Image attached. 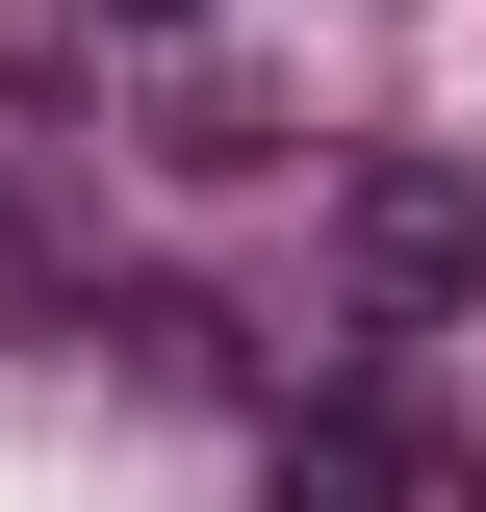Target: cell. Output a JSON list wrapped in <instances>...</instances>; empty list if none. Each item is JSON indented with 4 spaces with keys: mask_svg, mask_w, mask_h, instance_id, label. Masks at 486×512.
I'll return each instance as SVG.
<instances>
[{
    "mask_svg": "<svg viewBox=\"0 0 486 512\" xmlns=\"http://www.w3.org/2000/svg\"><path fill=\"white\" fill-rule=\"evenodd\" d=\"M333 308H359V359H410V333L486 308V180L461 154H359L333 180Z\"/></svg>",
    "mask_w": 486,
    "mask_h": 512,
    "instance_id": "obj_1",
    "label": "cell"
},
{
    "mask_svg": "<svg viewBox=\"0 0 486 512\" xmlns=\"http://www.w3.org/2000/svg\"><path fill=\"white\" fill-rule=\"evenodd\" d=\"M256 512H461V461H435L384 384H333V410L282 436V487H256Z\"/></svg>",
    "mask_w": 486,
    "mask_h": 512,
    "instance_id": "obj_2",
    "label": "cell"
},
{
    "mask_svg": "<svg viewBox=\"0 0 486 512\" xmlns=\"http://www.w3.org/2000/svg\"><path fill=\"white\" fill-rule=\"evenodd\" d=\"M26 333H103V256H77V231H52V205L0 180V359H26Z\"/></svg>",
    "mask_w": 486,
    "mask_h": 512,
    "instance_id": "obj_3",
    "label": "cell"
},
{
    "mask_svg": "<svg viewBox=\"0 0 486 512\" xmlns=\"http://www.w3.org/2000/svg\"><path fill=\"white\" fill-rule=\"evenodd\" d=\"M77 26H103V52H180V26H205V0H77Z\"/></svg>",
    "mask_w": 486,
    "mask_h": 512,
    "instance_id": "obj_4",
    "label": "cell"
}]
</instances>
